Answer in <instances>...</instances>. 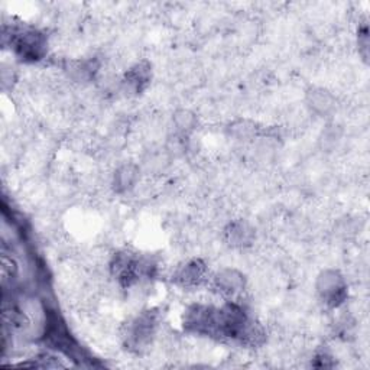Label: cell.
I'll use <instances>...</instances> for the list:
<instances>
[{"label":"cell","mask_w":370,"mask_h":370,"mask_svg":"<svg viewBox=\"0 0 370 370\" xmlns=\"http://www.w3.org/2000/svg\"><path fill=\"white\" fill-rule=\"evenodd\" d=\"M11 45L19 58L29 62L42 60L46 53V38L42 32L31 28L12 31Z\"/></svg>","instance_id":"obj_1"},{"label":"cell","mask_w":370,"mask_h":370,"mask_svg":"<svg viewBox=\"0 0 370 370\" xmlns=\"http://www.w3.org/2000/svg\"><path fill=\"white\" fill-rule=\"evenodd\" d=\"M317 292L329 307H340L347 298V285L344 278L334 269L321 272L317 280Z\"/></svg>","instance_id":"obj_2"},{"label":"cell","mask_w":370,"mask_h":370,"mask_svg":"<svg viewBox=\"0 0 370 370\" xmlns=\"http://www.w3.org/2000/svg\"><path fill=\"white\" fill-rule=\"evenodd\" d=\"M156 315L155 313H144L135 318L128 331V341L136 349H142L152 341L156 331Z\"/></svg>","instance_id":"obj_3"},{"label":"cell","mask_w":370,"mask_h":370,"mask_svg":"<svg viewBox=\"0 0 370 370\" xmlns=\"http://www.w3.org/2000/svg\"><path fill=\"white\" fill-rule=\"evenodd\" d=\"M207 266L200 259H193L178 268L175 273V282L184 288H196L205 280Z\"/></svg>","instance_id":"obj_4"},{"label":"cell","mask_w":370,"mask_h":370,"mask_svg":"<svg viewBox=\"0 0 370 370\" xmlns=\"http://www.w3.org/2000/svg\"><path fill=\"white\" fill-rule=\"evenodd\" d=\"M216 288L226 296H236L245 289V276L236 269H223L214 278Z\"/></svg>","instance_id":"obj_5"},{"label":"cell","mask_w":370,"mask_h":370,"mask_svg":"<svg viewBox=\"0 0 370 370\" xmlns=\"http://www.w3.org/2000/svg\"><path fill=\"white\" fill-rule=\"evenodd\" d=\"M151 78V68L146 62H137L126 73L123 78V85L132 92L142 91Z\"/></svg>","instance_id":"obj_6"},{"label":"cell","mask_w":370,"mask_h":370,"mask_svg":"<svg viewBox=\"0 0 370 370\" xmlns=\"http://www.w3.org/2000/svg\"><path fill=\"white\" fill-rule=\"evenodd\" d=\"M226 238L231 246L245 247L253 242L254 231L247 223H245L243 220H239V221H233L227 227Z\"/></svg>","instance_id":"obj_7"},{"label":"cell","mask_w":370,"mask_h":370,"mask_svg":"<svg viewBox=\"0 0 370 370\" xmlns=\"http://www.w3.org/2000/svg\"><path fill=\"white\" fill-rule=\"evenodd\" d=\"M139 179V168L133 164H125L114 172L113 185L118 193L130 191Z\"/></svg>","instance_id":"obj_8"},{"label":"cell","mask_w":370,"mask_h":370,"mask_svg":"<svg viewBox=\"0 0 370 370\" xmlns=\"http://www.w3.org/2000/svg\"><path fill=\"white\" fill-rule=\"evenodd\" d=\"M310 107L318 114H327L334 109V99L329 91L317 88L313 90L308 95Z\"/></svg>","instance_id":"obj_9"},{"label":"cell","mask_w":370,"mask_h":370,"mask_svg":"<svg viewBox=\"0 0 370 370\" xmlns=\"http://www.w3.org/2000/svg\"><path fill=\"white\" fill-rule=\"evenodd\" d=\"M19 273L18 269V263L15 262L13 258L6 256L4 254L2 256V278H4V285H6L8 282L12 285L13 281L16 280V276Z\"/></svg>","instance_id":"obj_10"},{"label":"cell","mask_w":370,"mask_h":370,"mask_svg":"<svg viewBox=\"0 0 370 370\" xmlns=\"http://www.w3.org/2000/svg\"><path fill=\"white\" fill-rule=\"evenodd\" d=\"M175 125H177L178 130L189 132L194 126V116L190 111L182 110V111L177 113V116H175Z\"/></svg>","instance_id":"obj_11"}]
</instances>
